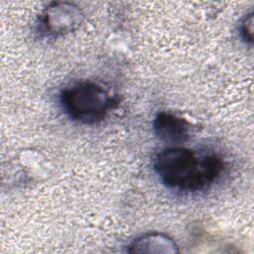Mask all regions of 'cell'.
I'll list each match as a JSON object with an SVG mask.
<instances>
[{
	"instance_id": "3957f363",
	"label": "cell",
	"mask_w": 254,
	"mask_h": 254,
	"mask_svg": "<svg viewBox=\"0 0 254 254\" xmlns=\"http://www.w3.org/2000/svg\"><path fill=\"white\" fill-rule=\"evenodd\" d=\"M82 21V11L70 2H52L42 14L43 27L52 36H63L73 32Z\"/></svg>"
},
{
	"instance_id": "6da1fadb",
	"label": "cell",
	"mask_w": 254,
	"mask_h": 254,
	"mask_svg": "<svg viewBox=\"0 0 254 254\" xmlns=\"http://www.w3.org/2000/svg\"><path fill=\"white\" fill-rule=\"evenodd\" d=\"M153 166L160 181L168 188L197 191L219 178L223 161L214 154L197 156L190 149L170 147L156 155Z\"/></svg>"
},
{
	"instance_id": "277c9868",
	"label": "cell",
	"mask_w": 254,
	"mask_h": 254,
	"mask_svg": "<svg viewBox=\"0 0 254 254\" xmlns=\"http://www.w3.org/2000/svg\"><path fill=\"white\" fill-rule=\"evenodd\" d=\"M153 129L160 140L170 144H182L190 138V125L183 117L162 111L156 115Z\"/></svg>"
},
{
	"instance_id": "7a4b0ae2",
	"label": "cell",
	"mask_w": 254,
	"mask_h": 254,
	"mask_svg": "<svg viewBox=\"0 0 254 254\" xmlns=\"http://www.w3.org/2000/svg\"><path fill=\"white\" fill-rule=\"evenodd\" d=\"M61 103L69 118L81 124L91 125L105 118L111 106V99L99 85L80 82L62 91Z\"/></svg>"
},
{
	"instance_id": "8992f818",
	"label": "cell",
	"mask_w": 254,
	"mask_h": 254,
	"mask_svg": "<svg viewBox=\"0 0 254 254\" xmlns=\"http://www.w3.org/2000/svg\"><path fill=\"white\" fill-rule=\"evenodd\" d=\"M240 35L245 42L252 44L253 42V13L252 12L247 14L242 20L240 25Z\"/></svg>"
},
{
	"instance_id": "5b68a950",
	"label": "cell",
	"mask_w": 254,
	"mask_h": 254,
	"mask_svg": "<svg viewBox=\"0 0 254 254\" xmlns=\"http://www.w3.org/2000/svg\"><path fill=\"white\" fill-rule=\"evenodd\" d=\"M129 253L148 254H176L179 253L177 243L167 234L161 232L146 233L129 245Z\"/></svg>"
}]
</instances>
